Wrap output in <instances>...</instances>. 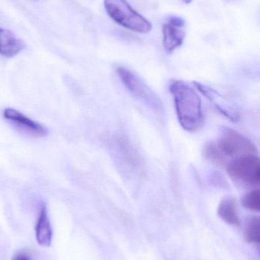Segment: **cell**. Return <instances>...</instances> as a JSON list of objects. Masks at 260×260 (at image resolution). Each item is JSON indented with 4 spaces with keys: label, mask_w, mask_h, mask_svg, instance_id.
Masks as SVG:
<instances>
[{
    "label": "cell",
    "mask_w": 260,
    "mask_h": 260,
    "mask_svg": "<svg viewBox=\"0 0 260 260\" xmlns=\"http://www.w3.org/2000/svg\"><path fill=\"white\" fill-rule=\"evenodd\" d=\"M35 237L37 242L41 247H48L51 244L53 232L47 207L44 204H42L40 209L39 216L35 227Z\"/></svg>",
    "instance_id": "cell-10"
},
{
    "label": "cell",
    "mask_w": 260,
    "mask_h": 260,
    "mask_svg": "<svg viewBox=\"0 0 260 260\" xmlns=\"http://www.w3.org/2000/svg\"><path fill=\"white\" fill-rule=\"evenodd\" d=\"M195 85L197 89L201 91L203 94L209 99V102L215 105L216 109L221 114L233 122H238L240 120L239 111L229 104L228 102L218 91L199 82H195Z\"/></svg>",
    "instance_id": "cell-7"
},
{
    "label": "cell",
    "mask_w": 260,
    "mask_h": 260,
    "mask_svg": "<svg viewBox=\"0 0 260 260\" xmlns=\"http://www.w3.org/2000/svg\"><path fill=\"white\" fill-rule=\"evenodd\" d=\"M115 72L124 86L133 96L143 102L154 112L162 114L163 105L161 101L141 78L122 66H117Z\"/></svg>",
    "instance_id": "cell-3"
},
{
    "label": "cell",
    "mask_w": 260,
    "mask_h": 260,
    "mask_svg": "<svg viewBox=\"0 0 260 260\" xmlns=\"http://www.w3.org/2000/svg\"><path fill=\"white\" fill-rule=\"evenodd\" d=\"M232 181L243 187L255 188L260 183L259 159L257 155L232 159L226 166Z\"/></svg>",
    "instance_id": "cell-4"
},
{
    "label": "cell",
    "mask_w": 260,
    "mask_h": 260,
    "mask_svg": "<svg viewBox=\"0 0 260 260\" xmlns=\"http://www.w3.org/2000/svg\"><path fill=\"white\" fill-rule=\"evenodd\" d=\"M260 233V223L259 218L251 217L247 218L245 223L244 236L250 243H259Z\"/></svg>",
    "instance_id": "cell-14"
},
{
    "label": "cell",
    "mask_w": 260,
    "mask_h": 260,
    "mask_svg": "<svg viewBox=\"0 0 260 260\" xmlns=\"http://www.w3.org/2000/svg\"><path fill=\"white\" fill-rule=\"evenodd\" d=\"M116 147L120 161L125 166L128 167V169L131 172H140L142 170L141 160L131 144L124 138H120L116 141Z\"/></svg>",
    "instance_id": "cell-8"
},
{
    "label": "cell",
    "mask_w": 260,
    "mask_h": 260,
    "mask_svg": "<svg viewBox=\"0 0 260 260\" xmlns=\"http://www.w3.org/2000/svg\"><path fill=\"white\" fill-rule=\"evenodd\" d=\"M104 6L110 18L125 28L137 33H149L151 23L134 10L126 0H104Z\"/></svg>",
    "instance_id": "cell-2"
},
{
    "label": "cell",
    "mask_w": 260,
    "mask_h": 260,
    "mask_svg": "<svg viewBox=\"0 0 260 260\" xmlns=\"http://www.w3.org/2000/svg\"><path fill=\"white\" fill-rule=\"evenodd\" d=\"M217 146L227 158L257 155L258 153L256 145L250 139L228 127L221 130Z\"/></svg>",
    "instance_id": "cell-5"
},
{
    "label": "cell",
    "mask_w": 260,
    "mask_h": 260,
    "mask_svg": "<svg viewBox=\"0 0 260 260\" xmlns=\"http://www.w3.org/2000/svg\"><path fill=\"white\" fill-rule=\"evenodd\" d=\"M185 33L181 28L174 27L170 24H163V44L165 50L168 53H172L174 50L183 45L184 42Z\"/></svg>",
    "instance_id": "cell-11"
},
{
    "label": "cell",
    "mask_w": 260,
    "mask_h": 260,
    "mask_svg": "<svg viewBox=\"0 0 260 260\" xmlns=\"http://www.w3.org/2000/svg\"><path fill=\"white\" fill-rule=\"evenodd\" d=\"M169 91L182 127L188 132L199 129L204 118L201 98L197 91L184 81L178 79L170 81Z\"/></svg>",
    "instance_id": "cell-1"
},
{
    "label": "cell",
    "mask_w": 260,
    "mask_h": 260,
    "mask_svg": "<svg viewBox=\"0 0 260 260\" xmlns=\"http://www.w3.org/2000/svg\"><path fill=\"white\" fill-rule=\"evenodd\" d=\"M183 3H186V4H190L192 3V0H182Z\"/></svg>",
    "instance_id": "cell-18"
},
{
    "label": "cell",
    "mask_w": 260,
    "mask_h": 260,
    "mask_svg": "<svg viewBox=\"0 0 260 260\" xmlns=\"http://www.w3.org/2000/svg\"><path fill=\"white\" fill-rule=\"evenodd\" d=\"M25 44L17 38L10 30L0 27V55L6 58H12L21 53Z\"/></svg>",
    "instance_id": "cell-9"
},
{
    "label": "cell",
    "mask_w": 260,
    "mask_h": 260,
    "mask_svg": "<svg viewBox=\"0 0 260 260\" xmlns=\"http://www.w3.org/2000/svg\"><path fill=\"white\" fill-rule=\"evenodd\" d=\"M242 204L246 209L258 211L260 208V192L259 189H253L247 192L242 198Z\"/></svg>",
    "instance_id": "cell-15"
},
{
    "label": "cell",
    "mask_w": 260,
    "mask_h": 260,
    "mask_svg": "<svg viewBox=\"0 0 260 260\" xmlns=\"http://www.w3.org/2000/svg\"><path fill=\"white\" fill-rule=\"evenodd\" d=\"M203 155L206 160L215 165L218 168H226L227 158L221 152L217 144L213 142H207L203 149Z\"/></svg>",
    "instance_id": "cell-13"
},
{
    "label": "cell",
    "mask_w": 260,
    "mask_h": 260,
    "mask_svg": "<svg viewBox=\"0 0 260 260\" xmlns=\"http://www.w3.org/2000/svg\"><path fill=\"white\" fill-rule=\"evenodd\" d=\"M3 116L5 120L12 123L15 127L31 136L42 138L48 134L45 126L13 108H6L3 111Z\"/></svg>",
    "instance_id": "cell-6"
},
{
    "label": "cell",
    "mask_w": 260,
    "mask_h": 260,
    "mask_svg": "<svg viewBox=\"0 0 260 260\" xmlns=\"http://www.w3.org/2000/svg\"><path fill=\"white\" fill-rule=\"evenodd\" d=\"M218 215L227 224H239V217L237 211L235 200L230 197L224 198L220 203L218 210Z\"/></svg>",
    "instance_id": "cell-12"
},
{
    "label": "cell",
    "mask_w": 260,
    "mask_h": 260,
    "mask_svg": "<svg viewBox=\"0 0 260 260\" xmlns=\"http://www.w3.org/2000/svg\"><path fill=\"white\" fill-rule=\"evenodd\" d=\"M167 24L174 26V27L182 28L185 26V21L181 17L176 16V15H171L167 18Z\"/></svg>",
    "instance_id": "cell-16"
},
{
    "label": "cell",
    "mask_w": 260,
    "mask_h": 260,
    "mask_svg": "<svg viewBox=\"0 0 260 260\" xmlns=\"http://www.w3.org/2000/svg\"><path fill=\"white\" fill-rule=\"evenodd\" d=\"M12 260H31L28 255L24 253H19L14 256Z\"/></svg>",
    "instance_id": "cell-17"
}]
</instances>
